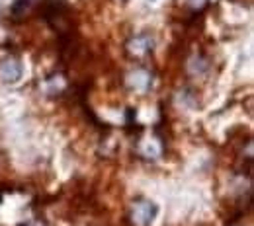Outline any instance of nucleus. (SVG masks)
<instances>
[{
    "label": "nucleus",
    "instance_id": "20e7f679",
    "mask_svg": "<svg viewBox=\"0 0 254 226\" xmlns=\"http://www.w3.org/2000/svg\"><path fill=\"white\" fill-rule=\"evenodd\" d=\"M28 2H30V0H16V2H14V6H12V12H14V14H20V12L24 10L22 6H26Z\"/></svg>",
    "mask_w": 254,
    "mask_h": 226
},
{
    "label": "nucleus",
    "instance_id": "7ed1b4c3",
    "mask_svg": "<svg viewBox=\"0 0 254 226\" xmlns=\"http://www.w3.org/2000/svg\"><path fill=\"white\" fill-rule=\"evenodd\" d=\"M127 49L133 53V55H137V57H141V55H145V53H149L151 49H153V39L151 37H133L129 43H127Z\"/></svg>",
    "mask_w": 254,
    "mask_h": 226
},
{
    "label": "nucleus",
    "instance_id": "f257e3e1",
    "mask_svg": "<svg viewBox=\"0 0 254 226\" xmlns=\"http://www.w3.org/2000/svg\"><path fill=\"white\" fill-rule=\"evenodd\" d=\"M159 215V207L149 199H139L133 203L131 219L137 226H151Z\"/></svg>",
    "mask_w": 254,
    "mask_h": 226
},
{
    "label": "nucleus",
    "instance_id": "f03ea898",
    "mask_svg": "<svg viewBox=\"0 0 254 226\" xmlns=\"http://www.w3.org/2000/svg\"><path fill=\"white\" fill-rule=\"evenodd\" d=\"M22 74H24V66H22V63L18 59H8V61H4L2 66H0V80L4 84L18 82L22 78Z\"/></svg>",
    "mask_w": 254,
    "mask_h": 226
}]
</instances>
